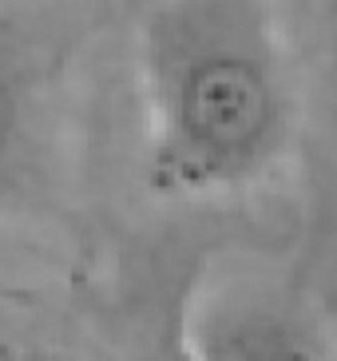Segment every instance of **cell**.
Instances as JSON below:
<instances>
[{"label": "cell", "mask_w": 337, "mask_h": 361, "mask_svg": "<svg viewBox=\"0 0 337 361\" xmlns=\"http://www.w3.org/2000/svg\"><path fill=\"white\" fill-rule=\"evenodd\" d=\"M139 75L159 191H243L282 159L294 80L266 0H159L139 28Z\"/></svg>", "instance_id": "cell-1"}, {"label": "cell", "mask_w": 337, "mask_h": 361, "mask_svg": "<svg viewBox=\"0 0 337 361\" xmlns=\"http://www.w3.org/2000/svg\"><path fill=\"white\" fill-rule=\"evenodd\" d=\"M199 361H337L333 341L278 298L219 294L183 318Z\"/></svg>", "instance_id": "cell-2"}, {"label": "cell", "mask_w": 337, "mask_h": 361, "mask_svg": "<svg viewBox=\"0 0 337 361\" xmlns=\"http://www.w3.org/2000/svg\"><path fill=\"white\" fill-rule=\"evenodd\" d=\"M32 116V80L16 44L0 40V183L20 163Z\"/></svg>", "instance_id": "cell-3"}, {"label": "cell", "mask_w": 337, "mask_h": 361, "mask_svg": "<svg viewBox=\"0 0 337 361\" xmlns=\"http://www.w3.org/2000/svg\"><path fill=\"white\" fill-rule=\"evenodd\" d=\"M147 361H199L195 353H190V345H187V338H183V322H179V329H171L167 338L155 345V353H151Z\"/></svg>", "instance_id": "cell-4"}, {"label": "cell", "mask_w": 337, "mask_h": 361, "mask_svg": "<svg viewBox=\"0 0 337 361\" xmlns=\"http://www.w3.org/2000/svg\"><path fill=\"white\" fill-rule=\"evenodd\" d=\"M0 361H56V357H48V353H0Z\"/></svg>", "instance_id": "cell-5"}]
</instances>
